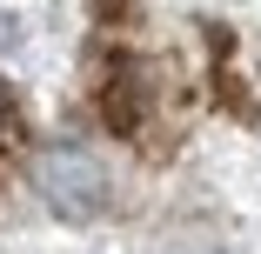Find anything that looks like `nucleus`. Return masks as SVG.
<instances>
[{"instance_id":"nucleus-1","label":"nucleus","mask_w":261,"mask_h":254,"mask_svg":"<svg viewBox=\"0 0 261 254\" xmlns=\"http://www.w3.org/2000/svg\"><path fill=\"white\" fill-rule=\"evenodd\" d=\"M27 174H34V194L47 201V214H61V221H74V228H87V221H100V214L114 208V174H108V161H100L94 147H81V140L40 147Z\"/></svg>"},{"instance_id":"nucleus-2","label":"nucleus","mask_w":261,"mask_h":254,"mask_svg":"<svg viewBox=\"0 0 261 254\" xmlns=\"http://www.w3.org/2000/svg\"><path fill=\"white\" fill-rule=\"evenodd\" d=\"M7 134H14V94L0 87V140H7Z\"/></svg>"},{"instance_id":"nucleus-3","label":"nucleus","mask_w":261,"mask_h":254,"mask_svg":"<svg viewBox=\"0 0 261 254\" xmlns=\"http://www.w3.org/2000/svg\"><path fill=\"white\" fill-rule=\"evenodd\" d=\"M14 40H20V27H14V20H0V47H14Z\"/></svg>"}]
</instances>
